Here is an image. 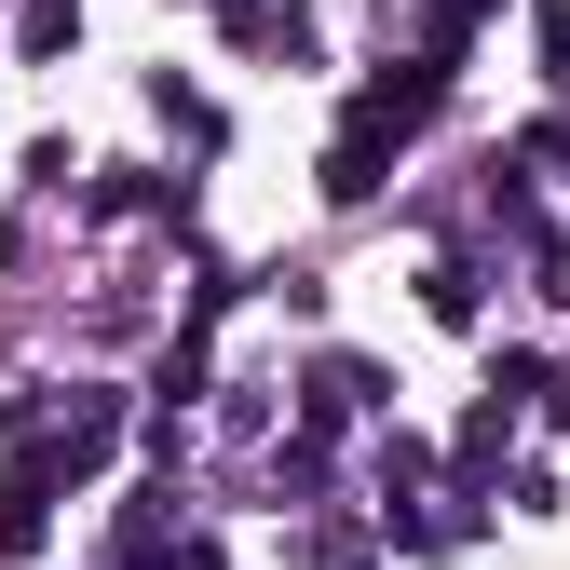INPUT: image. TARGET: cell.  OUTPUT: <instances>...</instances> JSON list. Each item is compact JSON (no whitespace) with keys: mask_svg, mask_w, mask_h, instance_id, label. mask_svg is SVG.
<instances>
[{"mask_svg":"<svg viewBox=\"0 0 570 570\" xmlns=\"http://www.w3.org/2000/svg\"><path fill=\"white\" fill-rule=\"evenodd\" d=\"M14 41H28V55H68V41H82V0H28Z\"/></svg>","mask_w":570,"mask_h":570,"instance_id":"cell-1","label":"cell"},{"mask_svg":"<svg viewBox=\"0 0 570 570\" xmlns=\"http://www.w3.org/2000/svg\"><path fill=\"white\" fill-rule=\"evenodd\" d=\"M421 299H435L449 326H475V258H435V285H421Z\"/></svg>","mask_w":570,"mask_h":570,"instance_id":"cell-2","label":"cell"}]
</instances>
